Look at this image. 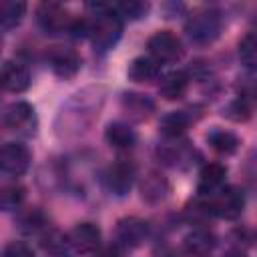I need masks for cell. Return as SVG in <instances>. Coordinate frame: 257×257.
I'll return each instance as SVG.
<instances>
[{
	"label": "cell",
	"instance_id": "obj_4",
	"mask_svg": "<svg viewBox=\"0 0 257 257\" xmlns=\"http://www.w3.org/2000/svg\"><path fill=\"white\" fill-rule=\"evenodd\" d=\"M147 48H149L151 58L157 60L159 64L175 62L183 56V44H181L179 36L173 34L171 30H157L147 40Z\"/></svg>",
	"mask_w": 257,
	"mask_h": 257
},
{
	"label": "cell",
	"instance_id": "obj_6",
	"mask_svg": "<svg viewBox=\"0 0 257 257\" xmlns=\"http://www.w3.org/2000/svg\"><path fill=\"white\" fill-rule=\"evenodd\" d=\"M30 151L22 143H4L0 147V169L8 175H22L30 167Z\"/></svg>",
	"mask_w": 257,
	"mask_h": 257
},
{
	"label": "cell",
	"instance_id": "obj_26",
	"mask_svg": "<svg viewBox=\"0 0 257 257\" xmlns=\"http://www.w3.org/2000/svg\"><path fill=\"white\" fill-rule=\"evenodd\" d=\"M24 199V189L22 187H6L4 191H0V207L2 209H16Z\"/></svg>",
	"mask_w": 257,
	"mask_h": 257
},
{
	"label": "cell",
	"instance_id": "obj_2",
	"mask_svg": "<svg viewBox=\"0 0 257 257\" xmlns=\"http://www.w3.org/2000/svg\"><path fill=\"white\" fill-rule=\"evenodd\" d=\"M221 28H223V20L217 10H199L187 20L185 26L189 38L197 44L213 42L221 34Z\"/></svg>",
	"mask_w": 257,
	"mask_h": 257
},
{
	"label": "cell",
	"instance_id": "obj_11",
	"mask_svg": "<svg viewBox=\"0 0 257 257\" xmlns=\"http://www.w3.org/2000/svg\"><path fill=\"white\" fill-rule=\"evenodd\" d=\"M68 245L78 253H92L100 247V229L94 223H78L68 233Z\"/></svg>",
	"mask_w": 257,
	"mask_h": 257
},
{
	"label": "cell",
	"instance_id": "obj_5",
	"mask_svg": "<svg viewBox=\"0 0 257 257\" xmlns=\"http://www.w3.org/2000/svg\"><path fill=\"white\" fill-rule=\"evenodd\" d=\"M102 183L106 191H110L112 195L124 197L135 183V167L126 161H116L110 167H106L102 175Z\"/></svg>",
	"mask_w": 257,
	"mask_h": 257
},
{
	"label": "cell",
	"instance_id": "obj_27",
	"mask_svg": "<svg viewBox=\"0 0 257 257\" xmlns=\"http://www.w3.org/2000/svg\"><path fill=\"white\" fill-rule=\"evenodd\" d=\"M0 257H34V251L22 241H10L2 247Z\"/></svg>",
	"mask_w": 257,
	"mask_h": 257
},
{
	"label": "cell",
	"instance_id": "obj_9",
	"mask_svg": "<svg viewBox=\"0 0 257 257\" xmlns=\"http://www.w3.org/2000/svg\"><path fill=\"white\" fill-rule=\"evenodd\" d=\"M4 124L10 131L22 133V135H32L36 126V114L34 108L28 102H14L6 108L4 112Z\"/></svg>",
	"mask_w": 257,
	"mask_h": 257
},
{
	"label": "cell",
	"instance_id": "obj_16",
	"mask_svg": "<svg viewBox=\"0 0 257 257\" xmlns=\"http://www.w3.org/2000/svg\"><path fill=\"white\" fill-rule=\"evenodd\" d=\"M120 106H122V110L126 114H131L137 120L147 118L155 110V102L147 94H139V92H122Z\"/></svg>",
	"mask_w": 257,
	"mask_h": 257
},
{
	"label": "cell",
	"instance_id": "obj_20",
	"mask_svg": "<svg viewBox=\"0 0 257 257\" xmlns=\"http://www.w3.org/2000/svg\"><path fill=\"white\" fill-rule=\"evenodd\" d=\"M191 118L183 112V110H175V112H169L161 118V133L167 137V139H179L185 128L189 126Z\"/></svg>",
	"mask_w": 257,
	"mask_h": 257
},
{
	"label": "cell",
	"instance_id": "obj_17",
	"mask_svg": "<svg viewBox=\"0 0 257 257\" xmlns=\"http://www.w3.org/2000/svg\"><path fill=\"white\" fill-rule=\"evenodd\" d=\"M187 88H189V74L183 70L169 72L167 76H163V80L159 84V92L167 100H177V98L185 96Z\"/></svg>",
	"mask_w": 257,
	"mask_h": 257
},
{
	"label": "cell",
	"instance_id": "obj_23",
	"mask_svg": "<svg viewBox=\"0 0 257 257\" xmlns=\"http://www.w3.org/2000/svg\"><path fill=\"white\" fill-rule=\"evenodd\" d=\"M110 10L122 20H139L149 12V4L141 0H128V2H116L110 6Z\"/></svg>",
	"mask_w": 257,
	"mask_h": 257
},
{
	"label": "cell",
	"instance_id": "obj_30",
	"mask_svg": "<svg viewBox=\"0 0 257 257\" xmlns=\"http://www.w3.org/2000/svg\"><path fill=\"white\" fill-rule=\"evenodd\" d=\"M56 257H68V255H62V253H58V255H56Z\"/></svg>",
	"mask_w": 257,
	"mask_h": 257
},
{
	"label": "cell",
	"instance_id": "obj_8",
	"mask_svg": "<svg viewBox=\"0 0 257 257\" xmlns=\"http://www.w3.org/2000/svg\"><path fill=\"white\" fill-rule=\"evenodd\" d=\"M30 86V70L16 60H4L0 64V88L8 92H24Z\"/></svg>",
	"mask_w": 257,
	"mask_h": 257
},
{
	"label": "cell",
	"instance_id": "obj_1",
	"mask_svg": "<svg viewBox=\"0 0 257 257\" xmlns=\"http://www.w3.org/2000/svg\"><path fill=\"white\" fill-rule=\"evenodd\" d=\"M90 8L94 10V20L90 22L88 36L94 50L106 52L118 42L122 34V22L106 4H90Z\"/></svg>",
	"mask_w": 257,
	"mask_h": 257
},
{
	"label": "cell",
	"instance_id": "obj_18",
	"mask_svg": "<svg viewBox=\"0 0 257 257\" xmlns=\"http://www.w3.org/2000/svg\"><path fill=\"white\" fill-rule=\"evenodd\" d=\"M161 74V64L151 56H137L128 66V78L135 82H153Z\"/></svg>",
	"mask_w": 257,
	"mask_h": 257
},
{
	"label": "cell",
	"instance_id": "obj_10",
	"mask_svg": "<svg viewBox=\"0 0 257 257\" xmlns=\"http://www.w3.org/2000/svg\"><path fill=\"white\" fill-rule=\"evenodd\" d=\"M149 237V223L139 217L120 219L116 225V241L122 247H139Z\"/></svg>",
	"mask_w": 257,
	"mask_h": 257
},
{
	"label": "cell",
	"instance_id": "obj_22",
	"mask_svg": "<svg viewBox=\"0 0 257 257\" xmlns=\"http://www.w3.org/2000/svg\"><path fill=\"white\" fill-rule=\"evenodd\" d=\"M26 14V4L18 0H0V24L6 28H14L22 22Z\"/></svg>",
	"mask_w": 257,
	"mask_h": 257
},
{
	"label": "cell",
	"instance_id": "obj_25",
	"mask_svg": "<svg viewBox=\"0 0 257 257\" xmlns=\"http://www.w3.org/2000/svg\"><path fill=\"white\" fill-rule=\"evenodd\" d=\"M225 114H227L231 120H235V122L247 120V118L251 116V106H249L247 96H239V98H235L233 102H229Z\"/></svg>",
	"mask_w": 257,
	"mask_h": 257
},
{
	"label": "cell",
	"instance_id": "obj_24",
	"mask_svg": "<svg viewBox=\"0 0 257 257\" xmlns=\"http://www.w3.org/2000/svg\"><path fill=\"white\" fill-rule=\"evenodd\" d=\"M239 58H241V62L249 70L255 68V64H257V40H255V34L253 32H249L239 42Z\"/></svg>",
	"mask_w": 257,
	"mask_h": 257
},
{
	"label": "cell",
	"instance_id": "obj_28",
	"mask_svg": "<svg viewBox=\"0 0 257 257\" xmlns=\"http://www.w3.org/2000/svg\"><path fill=\"white\" fill-rule=\"evenodd\" d=\"M100 257H118V251H116V247H108L100 253Z\"/></svg>",
	"mask_w": 257,
	"mask_h": 257
},
{
	"label": "cell",
	"instance_id": "obj_15",
	"mask_svg": "<svg viewBox=\"0 0 257 257\" xmlns=\"http://www.w3.org/2000/svg\"><path fill=\"white\" fill-rule=\"evenodd\" d=\"M104 141L116 151H128L137 143V133L126 122H110L104 131Z\"/></svg>",
	"mask_w": 257,
	"mask_h": 257
},
{
	"label": "cell",
	"instance_id": "obj_19",
	"mask_svg": "<svg viewBox=\"0 0 257 257\" xmlns=\"http://www.w3.org/2000/svg\"><path fill=\"white\" fill-rule=\"evenodd\" d=\"M141 191H143V199H145V201H149V203H159V201H163V199L169 195V183H167V179H165L161 173L151 171V173L143 179Z\"/></svg>",
	"mask_w": 257,
	"mask_h": 257
},
{
	"label": "cell",
	"instance_id": "obj_21",
	"mask_svg": "<svg viewBox=\"0 0 257 257\" xmlns=\"http://www.w3.org/2000/svg\"><path fill=\"white\" fill-rule=\"evenodd\" d=\"M207 141H209V145H211L217 153H221V155H231V153H235L237 147H239V137H237L235 133L223 131V128H213V131L209 133Z\"/></svg>",
	"mask_w": 257,
	"mask_h": 257
},
{
	"label": "cell",
	"instance_id": "obj_13",
	"mask_svg": "<svg viewBox=\"0 0 257 257\" xmlns=\"http://www.w3.org/2000/svg\"><path fill=\"white\" fill-rule=\"evenodd\" d=\"M183 245H185V251H187L191 257H207V255L215 249L217 239H215V235H213L209 229L199 227V229H193V231L185 237Z\"/></svg>",
	"mask_w": 257,
	"mask_h": 257
},
{
	"label": "cell",
	"instance_id": "obj_7",
	"mask_svg": "<svg viewBox=\"0 0 257 257\" xmlns=\"http://www.w3.org/2000/svg\"><path fill=\"white\" fill-rule=\"evenodd\" d=\"M36 16H38L40 28L44 32H48V34H58L62 30H68L70 24H72V18L68 16L66 8H62L56 2H44V4H40Z\"/></svg>",
	"mask_w": 257,
	"mask_h": 257
},
{
	"label": "cell",
	"instance_id": "obj_29",
	"mask_svg": "<svg viewBox=\"0 0 257 257\" xmlns=\"http://www.w3.org/2000/svg\"><path fill=\"white\" fill-rule=\"evenodd\" d=\"M225 257H245L243 253H229V255H225Z\"/></svg>",
	"mask_w": 257,
	"mask_h": 257
},
{
	"label": "cell",
	"instance_id": "obj_14",
	"mask_svg": "<svg viewBox=\"0 0 257 257\" xmlns=\"http://www.w3.org/2000/svg\"><path fill=\"white\" fill-rule=\"evenodd\" d=\"M225 177H227V169L225 165L221 163H209L201 169L199 173V193L201 195H213L217 193L223 183H225Z\"/></svg>",
	"mask_w": 257,
	"mask_h": 257
},
{
	"label": "cell",
	"instance_id": "obj_12",
	"mask_svg": "<svg viewBox=\"0 0 257 257\" xmlns=\"http://www.w3.org/2000/svg\"><path fill=\"white\" fill-rule=\"evenodd\" d=\"M50 68L58 78H74L80 70V58L72 48H54L50 52Z\"/></svg>",
	"mask_w": 257,
	"mask_h": 257
},
{
	"label": "cell",
	"instance_id": "obj_3",
	"mask_svg": "<svg viewBox=\"0 0 257 257\" xmlns=\"http://www.w3.org/2000/svg\"><path fill=\"white\" fill-rule=\"evenodd\" d=\"M205 205H207L209 215H217V217H225V219H237L243 213L245 197H243V191H239L235 187H227V189H219L217 193L209 195Z\"/></svg>",
	"mask_w": 257,
	"mask_h": 257
}]
</instances>
